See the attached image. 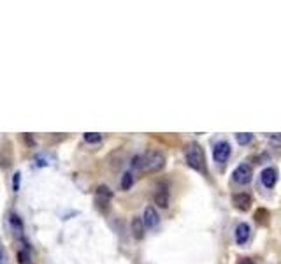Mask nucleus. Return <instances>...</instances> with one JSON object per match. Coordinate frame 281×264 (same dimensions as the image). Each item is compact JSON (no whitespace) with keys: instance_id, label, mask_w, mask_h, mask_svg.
Segmentation results:
<instances>
[{"instance_id":"aec40b11","label":"nucleus","mask_w":281,"mask_h":264,"mask_svg":"<svg viewBox=\"0 0 281 264\" xmlns=\"http://www.w3.org/2000/svg\"><path fill=\"white\" fill-rule=\"evenodd\" d=\"M0 259H2V247H0Z\"/></svg>"},{"instance_id":"423d86ee","label":"nucleus","mask_w":281,"mask_h":264,"mask_svg":"<svg viewBox=\"0 0 281 264\" xmlns=\"http://www.w3.org/2000/svg\"><path fill=\"white\" fill-rule=\"evenodd\" d=\"M158 222H160V215H158V211L155 210V206H148L146 210H144V215H143L144 228L153 229L158 225Z\"/></svg>"},{"instance_id":"a211bd4d","label":"nucleus","mask_w":281,"mask_h":264,"mask_svg":"<svg viewBox=\"0 0 281 264\" xmlns=\"http://www.w3.org/2000/svg\"><path fill=\"white\" fill-rule=\"evenodd\" d=\"M20 176H21L20 173H14V185H13V188L16 192H18V188H20Z\"/></svg>"},{"instance_id":"6ab92c4d","label":"nucleus","mask_w":281,"mask_h":264,"mask_svg":"<svg viewBox=\"0 0 281 264\" xmlns=\"http://www.w3.org/2000/svg\"><path fill=\"white\" fill-rule=\"evenodd\" d=\"M238 264H257V262H255L253 259H241Z\"/></svg>"},{"instance_id":"0eeeda50","label":"nucleus","mask_w":281,"mask_h":264,"mask_svg":"<svg viewBox=\"0 0 281 264\" xmlns=\"http://www.w3.org/2000/svg\"><path fill=\"white\" fill-rule=\"evenodd\" d=\"M232 204H234L238 210L248 211L251 208V204H253V199H251V196L246 194V192H238V194L232 196Z\"/></svg>"},{"instance_id":"2eb2a0df","label":"nucleus","mask_w":281,"mask_h":264,"mask_svg":"<svg viewBox=\"0 0 281 264\" xmlns=\"http://www.w3.org/2000/svg\"><path fill=\"white\" fill-rule=\"evenodd\" d=\"M255 218H257V222L258 224H267V220H269V211L267 210H264V208H260V210H257V213H255Z\"/></svg>"},{"instance_id":"39448f33","label":"nucleus","mask_w":281,"mask_h":264,"mask_svg":"<svg viewBox=\"0 0 281 264\" xmlns=\"http://www.w3.org/2000/svg\"><path fill=\"white\" fill-rule=\"evenodd\" d=\"M260 181L265 188H274L278 183V171L274 167H265L260 173Z\"/></svg>"},{"instance_id":"9d476101","label":"nucleus","mask_w":281,"mask_h":264,"mask_svg":"<svg viewBox=\"0 0 281 264\" xmlns=\"http://www.w3.org/2000/svg\"><path fill=\"white\" fill-rule=\"evenodd\" d=\"M144 224H143V218L140 217H135L134 220H132V234H134L135 240H143L144 238Z\"/></svg>"},{"instance_id":"6e6552de","label":"nucleus","mask_w":281,"mask_h":264,"mask_svg":"<svg viewBox=\"0 0 281 264\" xmlns=\"http://www.w3.org/2000/svg\"><path fill=\"white\" fill-rule=\"evenodd\" d=\"M234 236H236V243H238L239 247H243V245H246L248 240H250L251 228L246 224V222H241V224H238V228H236Z\"/></svg>"},{"instance_id":"9b49d317","label":"nucleus","mask_w":281,"mask_h":264,"mask_svg":"<svg viewBox=\"0 0 281 264\" xmlns=\"http://www.w3.org/2000/svg\"><path fill=\"white\" fill-rule=\"evenodd\" d=\"M155 204L158 208H167L169 206V192L165 188H160V191L155 194Z\"/></svg>"},{"instance_id":"7ed1b4c3","label":"nucleus","mask_w":281,"mask_h":264,"mask_svg":"<svg viewBox=\"0 0 281 264\" xmlns=\"http://www.w3.org/2000/svg\"><path fill=\"white\" fill-rule=\"evenodd\" d=\"M251 180H253V167L248 164V162L239 164L234 169V173H232V181L238 185H248L251 183Z\"/></svg>"},{"instance_id":"dca6fc26","label":"nucleus","mask_w":281,"mask_h":264,"mask_svg":"<svg viewBox=\"0 0 281 264\" xmlns=\"http://www.w3.org/2000/svg\"><path fill=\"white\" fill-rule=\"evenodd\" d=\"M9 220H11V225H13L14 229H18V231H23V220H21V218L18 217L16 213H11Z\"/></svg>"},{"instance_id":"f03ea898","label":"nucleus","mask_w":281,"mask_h":264,"mask_svg":"<svg viewBox=\"0 0 281 264\" xmlns=\"http://www.w3.org/2000/svg\"><path fill=\"white\" fill-rule=\"evenodd\" d=\"M184 161L194 171L201 174H208V167H206V155L204 150L199 143H190L184 148Z\"/></svg>"},{"instance_id":"1a4fd4ad","label":"nucleus","mask_w":281,"mask_h":264,"mask_svg":"<svg viewBox=\"0 0 281 264\" xmlns=\"http://www.w3.org/2000/svg\"><path fill=\"white\" fill-rule=\"evenodd\" d=\"M111 199H113V192H111V188L106 187V185H101V187L95 191V201H97L99 206H106V204H109Z\"/></svg>"},{"instance_id":"ddd939ff","label":"nucleus","mask_w":281,"mask_h":264,"mask_svg":"<svg viewBox=\"0 0 281 264\" xmlns=\"http://www.w3.org/2000/svg\"><path fill=\"white\" fill-rule=\"evenodd\" d=\"M84 141L90 144H99L102 141V134L99 132H84Z\"/></svg>"},{"instance_id":"4468645a","label":"nucleus","mask_w":281,"mask_h":264,"mask_svg":"<svg viewBox=\"0 0 281 264\" xmlns=\"http://www.w3.org/2000/svg\"><path fill=\"white\" fill-rule=\"evenodd\" d=\"M236 141H238L241 146H245V144H248V143H251V141H253V134L239 132V134H236Z\"/></svg>"},{"instance_id":"f8f14e48","label":"nucleus","mask_w":281,"mask_h":264,"mask_svg":"<svg viewBox=\"0 0 281 264\" xmlns=\"http://www.w3.org/2000/svg\"><path fill=\"white\" fill-rule=\"evenodd\" d=\"M132 185H134V174H132L130 171H127V173L121 176V191H130Z\"/></svg>"},{"instance_id":"20e7f679","label":"nucleus","mask_w":281,"mask_h":264,"mask_svg":"<svg viewBox=\"0 0 281 264\" xmlns=\"http://www.w3.org/2000/svg\"><path fill=\"white\" fill-rule=\"evenodd\" d=\"M232 154V148H230V143L225 139L218 141L216 144L213 146V159L216 164H225V162L228 161V157H230Z\"/></svg>"},{"instance_id":"f257e3e1","label":"nucleus","mask_w":281,"mask_h":264,"mask_svg":"<svg viewBox=\"0 0 281 264\" xmlns=\"http://www.w3.org/2000/svg\"><path fill=\"white\" fill-rule=\"evenodd\" d=\"M132 167H137L143 173H158L165 167V155L158 150H150L144 155H135L132 159Z\"/></svg>"},{"instance_id":"f3484780","label":"nucleus","mask_w":281,"mask_h":264,"mask_svg":"<svg viewBox=\"0 0 281 264\" xmlns=\"http://www.w3.org/2000/svg\"><path fill=\"white\" fill-rule=\"evenodd\" d=\"M18 262L20 264H30V254H28V250L18 252Z\"/></svg>"}]
</instances>
